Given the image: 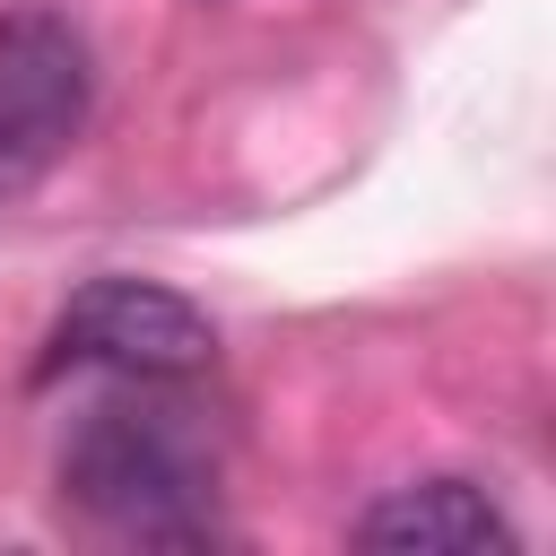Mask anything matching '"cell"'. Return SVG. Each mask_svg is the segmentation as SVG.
I'll use <instances>...</instances> for the list:
<instances>
[{
  "label": "cell",
  "mask_w": 556,
  "mask_h": 556,
  "mask_svg": "<svg viewBox=\"0 0 556 556\" xmlns=\"http://www.w3.org/2000/svg\"><path fill=\"white\" fill-rule=\"evenodd\" d=\"M61 495L122 539H156V547L208 539L217 530V434L182 382L122 374V391H104L61 443Z\"/></svg>",
  "instance_id": "6da1fadb"
},
{
  "label": "cell",
  "mask_w": 556,
  "mask_h": 556,
  "mask_svg": "<svg viewBox=\"0 0 556 556\" xmlns=\"http://www.w3.org/2000/svg\"><path fill=\"white\" fill-rule=\"evenodd\" d=\"M96 113V52L78 17L26 0L0 9V208L26 200Z\"/></svg>",
  "instance_id": "7a4b0ae2"
},
{
  "label": "cell",
  "mask_w": 556,
  "mask_h": 556,
  "mask_svg": "<svg viewBox=\"0 0 556 556\" xmlns=\"http://www.w3.org/2000/svg\"><path fill=\"white\" fill-rule=\"evenodd\" d=\"M217 365V330L191 295L156 287V278H87L52 339H43V374H139V382H191Z\"/></svg>",
  "instance_id": "3957f363"
},
{
  "label": "cell",
  "mask_w": 556,
  "mask_h": 556,
  "mask_svg": "<svg viewBox=\"0 0 556 556\" xmlns=\"http://www.w3.org/2000/svg\"><path fill=\"white\" fill-rule=\"evenodd\" d=\"M348 539L400 547V556H478V547H513L521 530L504 521V504L478 478H417V486H391L382 504H365Z\"/></svg>",
  "instance_id": "277c9868"
}]
</instances>
